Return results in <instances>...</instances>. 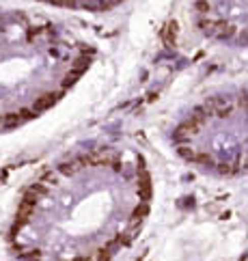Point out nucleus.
<instances>
[{
	"instance_id": "3",
	"label": "nucleus",
	"mask_w": 248,
	"mask_h": 261,
	"mask_svg": "<svg viewBox=\"0 0 248 261\" xmlns=\"http://www.w3.org/2000/svg\"><path fill=\"white\" fill-rule=\"evenodd\" d=\"M171 143L186 162L220 177L246 171V93L220 91L203 99L173 129Z\"/></svg>"
},
{
	"instance_id": "1",
	"label": "nucleus",
	"mask_w": 248,
	"mask_h": 261,
	"mask_svg": "<svg viewBox=\"0 0 248 261\" xmlns=\"http://www.w3.org/2000/svg\"><path fill=\"white\" fill-rule=\"evenodd\" d=\"M153 179L134 149L89 147L24 190L7 244L17 261H113L151 212Z\"/></svg>"
},
{
	"instance_id": "4",
	"label": "nucleus",
	"mask_w": 248,
	"mask_h": 261,
	"mask_svg": "<svg viewBox=\"0 0 248 261\" xmlns=\"http://www.w3.org/2000/svg\"><path fill=\"white\" fill-rule=\"evenodd\" d=\"M195 20L209 39L229 45L246 43V0H195Z\"/></svg>"
},
{
	"instance_id": "5",
	"label": "nucleus",
	"mask_w": 248,
	"mask_h": 261,
	"mask_svg": "<svg viewBox=\"0 0 248 261\" xmlns=\"http://www.w3.org/2000/svg\"><path fill=\"white\" fill-rule=\"evenodd\" d=\"M43 5L63 7V9H76V11H108L123 0H39Z\"/></svg>"
},
{
	"instance_id": "2",
	"label": "nucleus",
	"mask_w": 248,
	"mask_h": 261,
	"mask_svg": "<svg viewBox=\"0 0 248 261\" xmlns=\"http://www.w3.org/2000/svg\"><path fill=\"white\" fill-rule=\"evenodd\" d=\"M93 57V45L50 17L0 11V134L57 104Z\"/></svg>"
}]
</instances>
